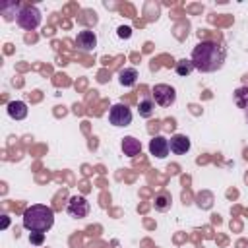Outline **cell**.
I'll use <instances>...</instances> for the list:
<instances>
[{
	"instance_id": "cell-1",
	"label": "cell",
	"mask_w": 248,
	"mask_h": 248,
	"mask_svg": "<svg viewBox=\"0 0 248 248\" xmlns=\"http://www.w3.org/2000/svg\"><path fill=\"white\" fill-rule=\"evenodd\" d=\"M190 60L194 64V70L211 74V72H217L223 68V64L227 60V50L217 41H202L194 46Z\"/></svg>"
},
{
	"instance_id": "cell-2",
	"label": "cell",
	"mask_w": 248,
	"mask_h": 248,
	"mask_svg": "<svg viewBox=\"0 0 248 248\" xmlns=\"http://www.w3.org/2000/svg\"><path fill=\"white\" fill-rule=\"evenodd\" d=\"M54 225V211L45 203H33L23 211V227L31 232H46Z\"/></svg>"
},
{
	"instance_id": "cell-3",
	"label": "cell",
	"mask_w": 248,
	"mask_h": 248,
	"mask_svg": "<svg viewBox=\"0 0 248 248\" xmlns=\"http://www.w3.org/2000/svg\"><path fill=\"white\" fill-rule=\"evenodd\" d=\"M41 19H43V16H41V10H39L37 6H23V8L19 10L17 17H16L17 25H19L21 29H25V31L37 29V27L41 25Z\"/></svg>"
},
{
	"instance_id": "cell-4",
	"label": "cell",
	"mask_w": 248,
	"mask_h": 248,
	"mask_svg": "<svg viewBox=\"0 0 248 248\" xmlns=\"http://www.w3.org/2000/svg\"><path fill=\"white\" fill-rule=\"evenodd\" d=\"M108 122L116 128H124L132 124V110L124 103H116L108 110Z\"/></svg>"
},
{
	"instance_id": "cell-5",
	"label": "cell",
	"mask_w": 248,
	"mask_h": 248,
	"mask_svg": "<svg viewBox=\"0 0 248 248\" xmlns=\"http://www.w3.org/2000/svg\"><path fill=\"white\" fill-rule=\"evenodd\" d=\"M151 95H153L155 105H159V107H170V105H174V101H176V91H174V87H170V85H167V83H157V85H153Z\"/></svg>"
},
{
	"instance_id": "cell-6",
	"label": "cell",
	"mask_w": 248,
	"mask_h": 248,
	"mask_svg": "<svg viewBox=\"0 0 248 248\" xmlns=\"http://www.w3.org/2000/svg\"><path fill=\"white\" fill-rule=\"evenodd\" d=\"M66 211H68V215L74 217V219H83V217L89 215V202H87L83 196L76 194V196L70 198Z\"/></svg>"
},
{
	"instance_id": "cell-7",
	"label": "cell",
	"mask_w": 248,
	"mask_h": 248,
	"mask_svg": "<svg viewBox=\"0 0 248 248\" xmlns=\"http://www.w3.org/2000/svg\"><path fill=\"white\" fill-rule=\"evenodd\" d=\"M76 46H78L79 50H83V52L95 50V46H97V35H95L93 31H89V29L79 31V33L76 35Z\"/></svg>"
},
{
	"instance_id": "cell-8",
	"label": "cell",
	"mask_w": 248,
	"mask_h": 248,
	"mask_svg": "<svg viewBox=\"0 0 248 248\" xmlns=\"http://www.w3.org/2000/svg\"><path fill=\"white\" fill-rule=\"evenodd\" d=\"M170 147H169V140L163 138V136H155L151 141H149V153L157 159H165L169 155Z\"/></svg>"
},
{
	"instance_id": "cell-9",
	"label": "cell",
	"mask_w": 248,
	"mask_h": 248,
	"mask_svg": "<svg viewBox=\"0 0 248 248\" xmlns=\"http://www.w3.org/2000/svg\"><path fill=\"white\" fill-rule=\"evenodd\" d=\"M190 138L188 136H184V134H174L172 138H170V141H169V147H170V151L174 153V155H184V153H188L190 151Z\"/></svg>"
},
{
	"instance_id": "cell-10",
	"label": "cell",
	"mask_w": 248,
	"mask_h": 248,
	"mask_svg": "<svg viewBox=\"0 0 248 248\" xmlns=\"http://www.w3.org/2000/svg\"><path fill=\"white\" fill-rule=\"evenodd\" d=\"M6 110H8V116L14 120H23L27 116V105L23 101H10Z\"/></svg>"
},
{
	"instance_id": "cell-11",
	"label": "cell",
	"mask_w": 248,
	"mask_h": 248,
	"mask_svg": "<svg viewBox=\"0 0 248 248\" xmlns=\"http://www.w3.org/2000/svg\"><path fill=\"white\" fill-rule=\"evenodd\" d=\"M122 151H124V155H128V157L140 155V151H141L140 140H136L134 136H126V138L122 140Z\"/></svg>"
},
{
	"instance_id": "cell-12",
	"label": "cell",
	"mask_w": 248,
	"mask_h": 248,
	"mask_svg": "<svg viewBox=\"0 0 248 248\" xmlns=\"http://www.w3.org/2000/svg\"><path fill=\"white\" fill-rule=\"evenodd\" d=\"M118 81L124 87H134L138 81V70L136 68H122L118 72Z\"/></svg>"
},
{
	"instance_id": "cell-13",
	"label": "cell",
	"mask_w": 248,
	"mask_h": 248,
	"mask_svg": "<svg viewBox=\"0 0 248 248\" xmlns=\"http://www.w3.org/2000/svg\"><path fill=\"white\" fill-rule=\"evenodd\" d=\"M138 110H140V116H143V118H151L153 112H155V101H153V97H145V99H141Z\"/></svg>"
},
{
	"instance_id": "cell-14",
	"label": "cell",
	"mask_w": 248,
	"mask_h": 248,
	"mask_svg": "<svg viewBox=\"0 0 248 248\" xmlns=\"http://www.w3.org/2000/svg\"><path fill=\"white\" fill-rule=\"evenodd\" d=\"M170 202H172V198H170L169 192H159L155 196V209L157 211H167L170 207Z\"/></svg>"
},
{
	"instance_id": "cell-15",
	"label": "cell",
	"mask_w": 248,
	"mask_h": 248,
	"mask_svg": "<svg viewBox=\"0 0 248 248\" xmlns=\"http://www.w3.org/2000/svg\"><path fill=\"white\" fill-rule=\"evenodd\" d=\"M174 70H176V74H178V76L186 78V76H190V74H192V70H194V64H192V60H186V58H182V60H178V62H176Z\"/></svg>"
},
{
	"instance_id": "cell-16",
	"label": "cell",
	"mask_w": 248,
	"mask_h": 248,
	"mask_svg": "<svg viewBox=\"0 0 248 248\" xmlns=\"http://www.w3.org/2000/svg\"><path fill=\"white\" fill-rule=\"evenodd\" d=\"M234 101L240 108H248V87H238L234 91Z\"/></svg>"
},
{
	"instance_id": "cell-17",
	"label": "cell",
	"mask_w": 248,
	"mask_h": 248,
	"mask_svg": "<svg viewBox=\"0 0 248 248\" xmlns=\"http://www.w3.org/2000/svg\"><path fill=\"white\" fill-rule=\"evenodd\" d=\"M29 242L35 246H41L45 242V232H31L29 234Z\"/></svg>"
},
{
	"instance_id": "cell-18",
	"label": "cell",
	"mask_w": 248,
	"mask_h": 248,
	"mask_svg": "<svg viewBox=\"0 0 248 248\" xmlns=\"http://www.w3.org/2000/svg\"><path fill=\"white\" fill-rule=\"evenodd\" d=\"M130 35H132V29L130 27H118V37L120 39H130Z\"/></svg>"
},
{
	"instance_id": "cell-19",
	"label": "cell",
	"mask_w": 248,
	"mask_h": 248,
	"mask_svg": "<svg viewBox=\"0 0 248 248\" xmlns=\"http://www.w3.org/2000/svg\"><path fill=\"white\" fill-rule=\"evenodd\" d=\"M8 223H10L8 215H2V229H6V227H8Z\"/></svg>"
},
{
	"instance_id": "cell-20",
	"label": "cell",
	"mask_w": 248,
	"mask_h": 248,
	"mask_svg": "<svg viewBox=\"0 0 248 248\" xmlns=\"http://www.w3.org/2000/svg\"><path fill=\"white\" fill-rule=\"evenodd\" d=\"M246 118H248V108H246Z\"/></svg>"
}]
</instances>
